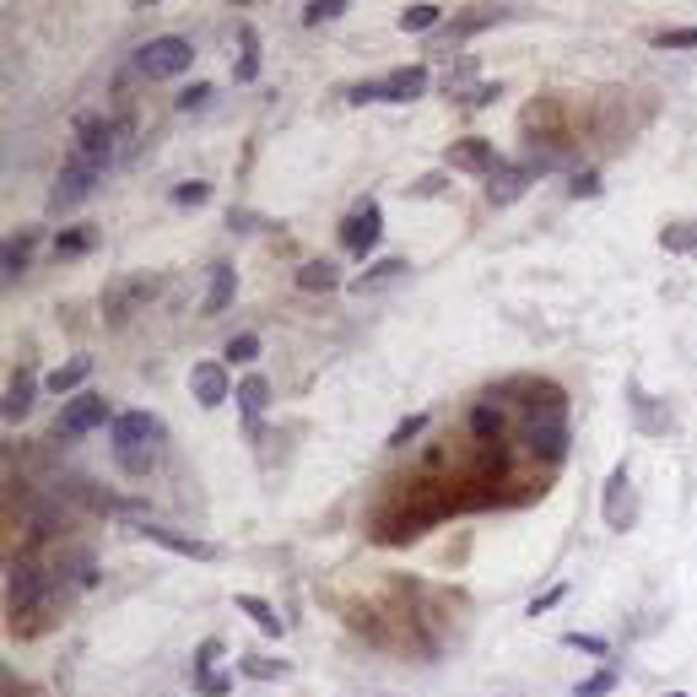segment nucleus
Returning <instances> with one entry per match:
<instances>
[{"label": "nucleus", "instance_id": "nucleus-1", "mask_svg": "<svg viewBox=\"0 0 697 697\" xmlns=\"http://www.w3.org/2000/svg\"><path fill=\"white\" fill-rule=\"evenodd\" d=\"M163 438H168V427H163V417H152V411H119V417L109 422L114 465L125 476H146V471H152Z\"/></svg>", "mask_w": 697, "mask_h": 697}, {"label": "nucleus", "instance_id": "nucleus-2", "mask_svg": "<svg viewBox=\"0 0 697 697\" xmlns=\"http://www.w3.org/2000/svg\"><path fill=\"white\" fill-rule=\"evenodd\" d=\"M130 136L125 119H103V114H82L76 119V141H71V163H82L92 173H103L119 157V141Z\"/></svg>", "mask_w": 697, "mask_h": 697}, {"label": "nucleus", "instance_id": "nucleus-3", "mask_svg": "<svg viewBox=\"0 0 697 697\" xmlns=\"http://www.w3.org/2000/svg\"><path fill=\"white\" fill-rule=\"evenodd\" d=\"M525 444H530V454H541L546 465L568 460V400H562V390L552 400H541V406H530Z\"/></svg>", "mask_w": 697, "mask_h": 697}, {"label": "nucleus", "instance_id": "nucleus-4", "mask_svg": "<svg viewBox=\"0 0 697 697\" xmlns=\"http://www.w3.org/2000/svg\"><path fill=\"white\" fill-rule=\"evenodd\" d=\"M195 60V44L179 33H163V38H146V44L136 49V71L146 76V82H173V76H184Z\"/></svg>", "mask_w": 697, "mask_h": 697}, {"label": "nucleus", "instance_id": "nucleus-5", "mask_svg": "<svg viewBox=\"0 0 697 697\" xmlns=\"http://www.w3.org/2000/svg\"><path fill=\"white\" fill-rule=\"evenodd\" d=\"M49 595H55V579H49L44 568H33V562H11V579H6L11 616H33Z\"/></svg>", "mask_w": 697, "mask_h": 697}, {"label": "nucleus", "instance_id": "nucleus-6", "mask_svg": "<svg viewBox=\"0 0 697 697\" xmlns=\"http://www.w3.org/2000/svg\"><path fill=\"white\" fill-rule=\"evenodd\" d=\"M444 163H449V168H460V173H476V179H498V173L508 168L498 146H492V141H481V136H471V141H454Z\"/></svg>", "mask_w": 697, "mask_h": 697}, {"label": "nucleus", "instance_id": "nucleus-7", "mask_svg": "<svg viewBox=\"0 0 697 697\" xmlns=\"http://www.w3.org/2000/svg\"><path fill=\"white\" fill-rule=\"evenodd\" d=\"M103 422H114L109 400H103V395H76L71 406L60 411L55 433H60V438H82V433H92V427H103Z\"/></svg>", "mask_w": 697, "mask_h": 697}, {"label": "nucleus", "instance_id": "nucleus-8", "mask_svg": "<svg viewBox=\"0 0 697 697\" xmlns=\"http://www.w3.org/2000/svg\"><path fill=\"white\" fill-rule=\"evenodd\" d=\"M98 179H103V173H92V168H82V163H71V157H65L55 190H49V211H71V206H82V200L98 190Z\"/></svg>", "mask_w": 697, "mask_h": 697}, {"label": "nucleus", "instance_id": "nucleus-9", "mask_svg": "<svg viewBox=\"0 0 697 697\" xmlns=\"http://www.w3.org/2000/svg\"><path fill=\"white\" fill-rule=\"evenodd\" d=\"M552 168V157H530V163H508L498 179H487V200L492 206H508V200H519L525 195V184L535 179V173H546Z\"/></svg>", "mask_w": 697, "mask_h": 697}, {"label": "nucleus", "instance_id": "nucleus-10", "mask_svg": "<svg viewBox=\"0 0 697 697\" xmlns=\"http://www.w3.org/2000/svg\"><path fill=\"white\" fill-rule=\"evenodd\" d=\"M379 227H384L379 200H363V206L341 222V244L352 249V254H373V244H379Z\"/></svg>", "mask_w": 697, "mask_h": 697}, {"label": "nucleus", "instance_id": "nucleus-11", "mask_svg": "<svg viewBox=\"0 0 697 697\" xmlns=\"http://www.w3.org/2000/svg\"><path fill=\"white\" fill-rule=\"evenodd\" d=\"M136 535H146V541L168 546V552H179V557H190V562H217L222 557V546L200 541V535H179V530H168V525H141Z\"/></svg>", "mask_w": 697, "mask_h": 697}, {"label": "nucleus", "instance_id": "nucleus-12", "mask_svg": "<svg viewBox=\"0 0 697 697\" xmlns=\"http://www.w3.org/2000/svg\"><path fill=\"white\" fill-rule=\"evenodd\" d=\"M627 487H633V476H627V465H616L606 476V498H600V514H606L611 530H627L633 525V503H627Z\"/></svg>", "mask_w": 697, "mask_h": 697}, {"label": "nucleus", "instance_id": "nucleus-13", "mask_svg": "<svg viewBox=\"0 0 697 697\" xmlns=\"http://www.w3.org/2000/svg\"><path fill=\"white\" fill-rule=\"evenodd\" d=\"M190 395L211 411V406H222V400L238 395V390L227 384V368H222V363H195V368H190Z\"/></svg>", "mask_w": 697, "mask_h": 697}, {"label": "nucleus", "instance_id": "nucleus-14", "mask_svg": "<svg viewBox=\"0 0 697 697\" xmlns=\"http://www.w3.org/2000/svg\"><path fill=\"white\" fill-rule=\"evenodd\" d=\"M427 92V65H400L379 82V103H411Z\"/></svg>", "mask_w": 697, "mask_h": 697}, {"label": "nucleus", "instance_id": "nucleus-15", "mask_svg": "<svg viewBox=\"0 0 697 697\" xmlns=\"http://www.w3.org/2000/svg\"><path fill=\"white\" fill-rule=\"evenodd\" d=\"M152 292H157V281H152V276H130V281H119V287L109 292V303H103L109 325H125V319H130V308H136L141 298H152Z\"/></svg>", "mask_w": 697, "mask_h": 697}, {"label": "nucleus", "instance_id": "nucleus-16", "mask_svg": "<svg viewBox=\"0 0 697 697\" xmlns=\"http://www.w3.org/2000/svg\"><path fill=\"white\" fill-rule=\"evenodd\" d=\"M471 433H476V444H503V433H508L503 400H476L471 406Z\"/></svg>", "mask_w": 697, "mask_h": 697}, {"label": "nucleus", "instance_id": "nucleus-17", "mask_svg": "<svg viewBox=\"0 0 697 697\" xmlns=\"http://www.w3.org/2000/svg\"><path fill=\"white\" fill-rule=\"evenodd\" d=\"M33 390H38V379L22 368L17 379L6 384V406H0V411H6V422H22V417H28V411H33Z\"/></svg>", "mask_w": 697, "mask_h": 697}, {"label": "nucleus", "instance_id": "nucleus-18", "mask_svg": "<svg viewBox=\"0 0 697 697\" xmlns=\"http://www.w3.org/2000/svg\"><path fill=\"white\" fill-rule=\"evenodd\" d=\"M233 606L244 611V616H249L254 627H260L265 638H281V616H276L271 600H260V595H233Z\"/></svg>", "mask_w": 697, "mask_h": 697}, {"label": "nucleus", "instance_id": "nucleus-19", "mask_svg": "<svg viewBox=\"0 0 697 697\" xmlns=\"http://www.w3.org/2000/svg\"><path fill=\"white\" fill-rule=\"evenodd\" d=\"M233 292H238L233 265H211V292H206V303H200V314H222V308L233 303Z\"/></svg>", "mask_w": 697, "mask_h": 697}, {"label": "nucleus", "instance_id": "nucleus-20", "mask_svg": "<svg viewBox=\"0 0 697 697\" xmlns=\"http://www.w3.org/2000/svg\"><path fill=\"white\" fill-rule=\"evenodd\" d=\"M233 400H238V411H244V417L254 422L265 406H271V379H265V373H249V379L238 384V395H233Z\"/></svg>", "mask_w": 697, "mask_h": 697}, {"label": "nucleus", "instance_id": "nucleus-21", "mask_svg": "<svg viewBox=\"0 0 697 697\" xmlns=\"http://www.w3.org/2000/svg\"><path fill=\"white\" fill-rule=\"evenodd\" d=\"M87 373H92V357H71L65 368H55L44 379V390L49 395H71V390H82V384H87Z\"/></svg>", "mask_w": 697, "mask_h": 697}, {"label": "nucleus", "instance_id": "nucleus-22", "mask_svg": "<svg viewBox=\"0 0 697 697\" xmlns=\"http://www.w3.org/2000/svg\"><path fill=\"white\" fill-rule=\"evenodd\" d=\"M627 395H633L627 406H633V417H638V427H643V433H670V411H660V406H654V395H643L638 384H633Z\"/></svg>", "mask_w": 697, "mask_h": 697}, {"label": "nucleus", "instance_id": "nucleus-23", "mask_svg": "<svg viewBox=\"0 0 697 697\" xmlns=\"http://www.w3.org/2000/svg\"><path fill=\"white\" fill-rule=\"evenodd\" d=\"M406 271H411L406 260H379V265H373V271H363V276L352 281V292H373V287H384V281H400Z\"/></svg>", "mask_w": 697, "mask_h": 697}, {"label": "nucleus", "instance_id": "nucleus-24", "mask_svg": "<svg viewBox=\"0 0 697 697\" xmlns=\"http://www.w3.org/2000/svg\"><path fill=\"white\" fill-rule=\"evenodd\" d=\"M238 38H244V55H238V82H254V76H260V33H254L249 28V22H244V28H238Z\"/></svg>", "mask_w": 697, "mask_h": 697}, {"label": "nucleus", "instance_id": "nucleus-25", "mask_svg": "<svg viewBox=\"0 0 697 697\" xmlns=\"http://www.w3.org/2000/svg\"><path fill=\"white\" fill-rule=\"evenodd\" d=\"M438 17H444V6H433V0L406 6V11H400V33H427V28H438Z\"/></svg>", "mask_w": 697, "mask_h": 697}, {"label": "nucleus", "instance_id": "nucleus-26", "mask_svg": "<svg viewBox=\"0 0 697 697\" xmlns=\"http://www.w3.org/2000/svg\"><path fill=\"white\" fill-rule=\"evenodd\" d=\"M335 281H341V276H335L330 260H308L303 271H298V287H303V292H330Z\"/></svg>", "mask_w": 697, "mask_h": 697}, {"label": "nucleus", "instance_id": "nucleus-27", "mask_svg": "<svg viewBox=\"0 0 697 697\" xmlns=\"http://www.w3.org/2000/svg\"><path fill=\"white\" fill-rule=\"evenodd\" d=\"M98 244V233L92 227H76V233H60L55 238V260H82V254Z\"/></svg>", "mask_w": 697, "mask_h": 697}, {"label": "nucleus", "instance_id": "nucleus-28", "mask_svg": "<svg viewBox=\"0 0 697 697\" xmlns=\"http://www.w3.org/2000/svg\"><path fill=\"white\" fill-rule=\"evenodd\" d=\"M28 254H33V233H22V238L6 244V281H17L22 271H28Z\"/></svg>", "mask_w": 697, "mask_h": 697}, {"label": "nucleus", "instance_id": "nucleus-29", "mask_svg": "<svg viewBox=\"0 0 697 697\" xmlns=\"http://www.w3.org/2000/svg\"><path fill=\"white\" fill-rule=\"evenodd\" d=\"M660 244H665L670 254H687V249H697V222H676V227H665V233H660Z\"/></svg>", "mask_w": 697, "mask_h": 697}, {"label": "nucleus", "instance_id": "nucleus-30", "mask_svg": "<svg viewBox=\"0 0 697 697\" xmlns=\"http://www.w3.org/2000/svg\"><path fill=\"white\" fill-rule=\"evenodd\" d=\"M341 11H346V0H308V6H303V22H308V28H319V22H335Z\"/></svg>", "mask_w": 697, "mask_h": 697}, {"label": "nucleus", "instance_id": "nucleus-31", "mask_svg": "<svg viewBox=\"0 0 697 697\" xmlns=\"http://www.w3.org/2000/svg\"><path fill=\"white\" fill-rule=\"evenodd\" d=\"M287 660H265V654H249L244 660V676H254V681H271V676H287Z\"/></svg>", "mask_w": 697, "mask_h": 697}, {"label": "nucleus", "instance_id": "nucleus-32", "mask_svg": "<svg viewBox=\"0 0 697 697\" xmlns=\"http://www.w3.org/2000/svg\"><path fill=\"white\" fill-rule=\"evenodd\" d=\"M211 98H217V92H211L206 82H195V87H184L179 98H173V109H179V114H195V109H206Z\"/></svg>", "mask_w": 697, "mask_h": 697}, {"label": "nucleus", "instance_id": "nucleus-33", "mask_svg": "<svg viewBox=\"0 0 697 697\" xmlns=\"http://www.w3.org/2000/svg\"><path fill=\"white\" fill-rule=\"evenodd\" d=\"M227 357H233V363H254V357H260V335H233V341H227Z\"/></svg>", "mask_w": 697, "mask_h": 697}, {"label": "nucleus", "instance_id": "nucleus-34", "mask_svg": "<svg viewBox=\"0 0 697 697\" xmlns=\"http://www.w3.org/2000/svg\"><path fill=\"white\" fill-rule=\"evenodd\" d=\"M611 687H616V670L606 665V670H595V676H589L573 697H611Z\"/></svg>", "mask_w": 697, "mask_h": 697}, {"label": "nucleus", "instance_id": "nucleus-35", "mask_svg": "<svg viewBox=\"0 0 697 697\" xmlns=\"http://www.w3.org/2000/svg\"><path fill=\"white\" fill-rule=\"evenodd\" d=\"M195 692H200V697H227V692H233V676H217V670H206V676H195Z\"/></svg>", "mask_w": 697, "mask_h": 697}, {"label": "nucleus", "instance_id": "nucleus-36", "mask_svg": "<svg viewBox=\"0 0 697 697\" xmlns=\"http://www.w3.org/2000/svg\"><path fill=\"white\" fill-rule=\"evenodd\" d=\"M654 44L660 49H697V28H665Z\"/></svg>", "mask_w": 697, "mask_h": 697}, {"label": "nucleus", "instance_id": "nucleus-37", "mask_svg": "<svg viewBox=\"0 0 697 697\" xmlns=\"http://www.w3.org/2000/svg\"><path fill=\"white\" fill-rule=\"evenodd\" d=\"M422 427H427V417H422V411H417V417H406V422H400V427H395V433H390V449H406V444H411V438H417V433H422Z\"/></svg>", "mask_w": 697, "mask_h": 697}, {"label": "nucleus", "instance_id": "nucleus-38", "mask_svg": "<svg viewBox=\"0 0 697 697\" xmlns=\"http://www.w3.org/2000/svg\"><path fill=\"white\" fill-rule=\"evenodd\" d=\"M217 660H222V643H217V638H206V643L195 649V660H190V665H195V676H206V670L217 665Z\"/></svg>", "mask_w": 697, "mask_h": 697}, {"label": "nucleus", "instance_id": "nucleus-39", "mask_svg": "<svg viewBox=\"0 0 697 697\" xmlns=\"http://www.w3.org/2000/svg\"><path fill=\"white\" fill-rule=\"evenodd\" d=\"M211 195V184H200V179H190V184H179L173 190V206H200V200Z\"/></svg>", "mask_w": 697, "mask_h": 697}, {"label": "nucleus", "instance_id": "nucleus-40", "mask_svg": "<svg viewBox=\"0 0 697 697\" xmlns=\"http://www.w3.org/2000/svg\"><path fill=\"white\" fill-rule=\"evenodd\" d=\"M562 643H568V649H584V654H606V649H611V643L595 638V633H568Z\"/></svg>", "mask_w": 697, "mask_h": 697}, {"label": "nucleus", "instance_id": "nucleus-41", "mask_svg": "<svg viewBox=\"0 0 697 697\" xmlns=\"http://www.w3.org/2000/svg\"><path fill=\"white\" fill-rule=\"evenodd\" d=\"M568 195H573V200H589V195H600V173H579V179L568 184Z\"/></svg>", "mask_w": 697, "mask_h": 697}, {"label": "nucleus", "instance_id": "nucleus-42", "mask_svg": "<svg viewBox=\"0 0 697 697\" xmlns=\"http://www.w3.org/2000/svg\"><path fill=\"white\" fill-rule=\"evenodd\" d=\"M568 600V584H557V589H546L541 600H530V616H541V611H552V606H562Z\"/></svg>", "mask_w": 697, "mask_h": 697}, {"label": "nucleus", "instance_id": "nucleus-43", "mask_svg": "<svg viewBox=\"0 0 697 697\" xmlns=\"http://www.w3.org/2000/svg\"><path fill=\"white\" fill-rule=\"evenodd\" d=\"M346 103H379V82H357L346 92Z\"/></svg>", "mask_w": 697, "mask_h": 697}, {"label": "nucleus", "instance_id": "nucleus-44", "mask_svg": "<svg viewBox=\"0 0 697 697\" xmlns=\"http://www.w3.org/2000/svg\"><path fill=\"white\" fill-rule=\"evenodd\" d=\"M665 697H687V692H665Z\"/></svg>", "mask_w": 697, "mask_h": 697}]
</instances>
